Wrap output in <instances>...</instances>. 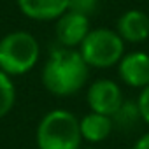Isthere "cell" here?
Segmentation results:
<instances>
[{
    "label": "cell",
    "mask_w": 149,
    "mask_h": 149,
    "mask_svg": "<svg viewBox=\"0 0 149 149\" xmlns=\"http://www.w3.org/2000/svg\"><path fill=\"white\" fill-rule=\"evenodd\" d=\"M97 6H98V0H70L68 11L90 18V14H93L97 11Z\"/></svg>",
    "instance_id": "13"
},
{
    "label": "cell",
    "mask_w": 149,
    "mask_h": 149,
    "mask_svg": "<svg viewBox=\"0 0 149 149\" xmlns=\"http://www.w3.org/2000/svg\"><path fill=\"white\" fill-rule=\"evenodd\" d=\"M77 51L88 67L111 68L125 56V42L114 30L97 28L90 30Z\"/></svg>",
    "instance_id": "4"
},
{
    "label": "cell",
    "mask_w": 149,
    "mask_h": 149,
    "mask_svg": "<svg viewBox=\"0 0 149 149\" xmlns=\"http://www.w3.org/2000/svg\"><path fill=\"white\" fill-rule=\"evenodd\" d=\"M132 149H149V132H146L144 135H140L137 139V142L133 144Z\"/></svg>",
    "instance_id": "15"
},
{
    "label": "cell",
    "mask_w": 149,
    "mask_h": 149,
    "mask_svg": "<svg viewBox=\"0 0 149 149\" xmlns=\"http://www.w3.org/2000/svg\"><path fill=\"white\" fill-rule=\"evenodd\" d=\"M19 11L35 21H54L68 11L70 0H16Z\"/></svg>",
    "instance_id": "9"
},
{
    "label": "cell",
    "mask_w": 149,
    "mask_h": 149,
    "mask_svg": "<svg viewBox=\"0 0 149 149\" xmlns=\"http://www.w3.org/2000/svg\"><path fill=\"white\" fill-rule=\"evenodd\" d=\"M79 130H81L83 140H86L90 144L104 142L114 132L112 118L102 116V114H97V112H88L79 119Z\"/></svg>",
    "instance_id": "10"
},
{
    "label": "cell",
    "mask_w": 149,
    "mask_h": 149,
    "mask_svg": "<svg viewBox=\"0 0 149 149\" xmlns=\"http://www.w3.org/2000/svg\"><path fill=\"white\" fill-rule=\"evenodd\" d=\"M90 33V19L86 16L67 11L56 19V39L61 47L74 49L79 47Z\"/></svg>",
    "instance_id": "7"
},
{
    "label": "cell",
    "mask_w": 149,
    "mask_h": 149,
    "mask_svg": "<svg viewBox=\"0 0 149 149\" xmlns=\"http://www.w3.org/2000/svg\"><path fill=\"white\" fill-rule=\"evenodd\" d=\"M118 74L126 86L144 90L149 86V54L144 51L126 53L118 63Z\"/></svg>",
    "instance_id": "6"
},
{
    "label": "cell",
    "mask_w": 149,
    "mask_h": 149,
    "mask_svg": "<svg viewBox=\"0 0 149 149\" xmlns=\"http://www.w3.org/2000/svg\"><path fill=\"white\" fill-rule=\"evenodd\" d=\"M37 149H81L79 118L65 109H53L42 116L35 130Z\"/></svg>",
    "instance_id": "2"
},
{
    "label": "cell",
    "mask_w": 149,
    "mask_h": 149,
    "mask_svg": "<svg viewBox=\"0 0 149 149\" xmlns=\"http://www.w3.org/2000/svg\"><path fill=\"white\" fill-rule=\"evenodd\" d=\"M90 76V67L76 49H54L42 68V84L56 97L79 93Z\"/></svg>",
    "instance_id": "1"
},
{
    "label": "cell",
    "mask_w": 149,
    "mask_h": 149,
    "mask_svg": "<svg viewBox=\"0 0 149 149\" xmlns=\"http://www.w3.org/2000/svg\"><path fill=\"white\" fill-rule=\"evenodd\" d=\"M137 105L140 111V118L146 125H149V86L140 90V95L137 98Z\"/></svg>",
    "instance_id": "14"
},
{
    "label": "cell",
    "mask_w": 149,
    "mask_h": 149,
    "mask_svg": "<svg viewBox=\"0 0 149 149\" xmlns=\"http://www.w3.org/2000/svg\"><path fill=\"white\" fill-rule=\"evenodd\" d=\"M86 100L90 105V112L112 118L125 102V97L118 83L111 79H98L90 84L86 91Z\"/></svg>",
    "instance_id": "5"
},
{
    "label": "cell",
    "mask_w": 149,
    "mask_h": 149,
    "mask_svg": "<svg viewBox=\"0 0 149 149\" xmlns=\"http://www.w3.org/2000/svg\"><path fill=\"white\" fill-rule=\"evenodd\" d=\"M16 104V86L13 77L0 70V119L6 118Z\"/></svg>",
    "instance_id": "12"
},
{
    "label": "cell",
    "mask_w": 149,
    "mask_h": 149,
    "mask_svg": "<svg viewBox=\"0 0 149 149\" xmlns=\"http://www.w3.org/2000/svg\"><path fill=\"white\" fill-rule=\"evenodd\" d=\"M40 58L37 39L25 30H16L0 39V70L9 77L30 72Z\"/></svg>",
    "instance_id": "3"
},
{
    "label": "cell",
    "mask_w": 149,
    "mask_h": 149,
    "mask_svg": "<svg viewBox=\"0 0 149 149\" xmlns=\"http://www.w3.org/2000/svg\"><path fill=\"white\" fill-rule=\"evenodd\" d=\"M142 121L140 118V111L137 105V100H125L121 104V107L116 111V114L112 116V125L114 130H121V132H130L133 130L139 123Z\"/></svg>",
    "instance_id": "11"
},
{
    "label": "cell",
    "mask_w": 149,
    "mask_h": 149,
    "mask_svg": "<svg viewBox=\"0 0 149 149\" xmlns=\"http://www.w3.org/2000/svg\"><path fill=\"white\" fill-rule=\"evenodd\" d=\"M81 149H93V147H81Z\"/></svg>",
    "instance_id": "16"
},
{
    "label": "cell",
    "mask_w": 149,
    "mask_h": 149,
    "mask_svg": "<svg viewBox=\"0 0 149 149\" xmlns=\"http://www.w3.org/2000/svg\"><path fill=\"white\" fill-rule=\"evenodd\" d=\"M116 32L123 42H144L149 39V16L139 9H130L119 16Z\"/></svg>",
    "instance_id": "8"
}]
</instances>
